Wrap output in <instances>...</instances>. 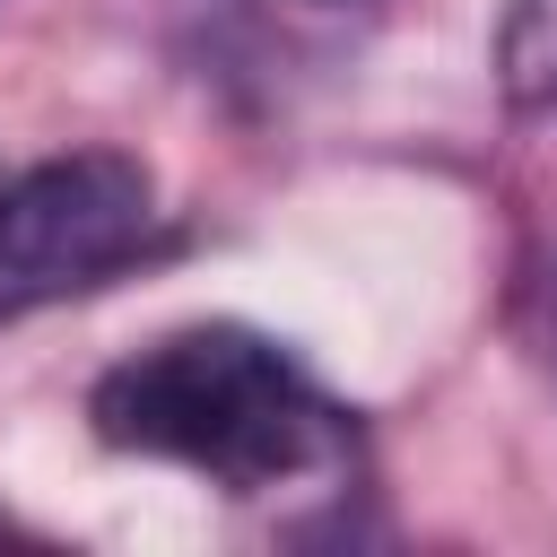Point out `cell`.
Segmentation results:
<instances>
[{"label": "cell", "instance_id": "6da1fadb", "mask_svg": "<svg viewBox=\"0 0 557 557\" xmlns=\"http://www.w3.org/2000/svg\"><path fill=\"white\" fill-rule=\"evenodd\" d=\"M87 418L113 453L183 461L218 487H278L339 453L331 400L261 331H235V322H200L122 357L87 392Z\"/></svg>", "mask_w": 557, "mask_h": 557}, {"label": "cell", "instance_id": "3957f363", "mask_svg": "<svg viewBox=\"0 0 557 557\" xmlns=\"http://www.w3.org/2000/svg\"><path fill=\"white\" fill-rule=\"evenodd\" d=\"M505 61H513V87L522 96H548L557 87V0H513Z\"/></svg>", "mask_w": 557, "mask_h": 557}, {"label": "cell", "instance_id": "7a4b0ae2", "mask_svg": "<svg viewBox=\"0 0 557 557\" xmlns=\"http://www.w3.org/2000/svg\"><path fill=\"white\" fill-rule=\"evenodd\" d=\"M157 218V183L122 148L44 157L0 183V322L44 313L96 278H113Z\"/></svg>", "mask_w": 557, "mask_h": 557}]
</instances>
